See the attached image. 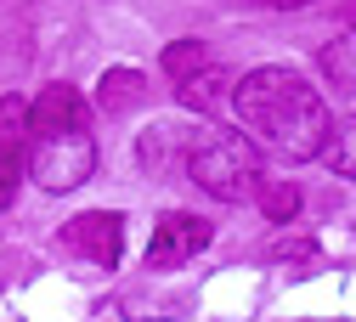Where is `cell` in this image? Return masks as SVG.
Returning <instances> with one entry per match:
<instances>
[{
  "label": "cell",
  "instance_id": "obj_8",
  "mask_svg": "<svg viewBox=\"0 0 356 322\" xmlns=\"http://www.w3.org/2000/svg\"><path fill=\"white\" fill-rule=\"evenodd\" d=\"M181 90H175V97H181V108H198V113H215L220 102H227V90H232V74L220 68V63H204V68H193L187 79H175Z\"/></svg>",
  "mask_w": 356,
  "mask_h": 322
},
{
  "label": "cell",
  "instance_id": "obj_3",
  "mask_svg": "<svg viewBox=\"0 0 356 322\" xmlns=\"http://www.w3.org/2000/svg\"><path fill=\"white\" fill-rule=\"evenodd\" d=\"M23 170L40 181L46 193H74L91 181L97 170V147H91V130H57V136H34V147L23 159Z\"/></svg>",
  "mask_w": 356,
  "mask_h": 322
},
{
  "label": "cell",
  "instance_id": "obj_6",
  "mask_svg": "<svg viewBox=\"0 0 356 322\" xmlns=\"http://www.w3.org/2000/svg\"><path fill=\"white\" fill-rule=\"evenodd\" d=\"M29 136H57V130H91V102L74 85H46L40 97L23 108Z\"/></svg>",
  "mask_w": 356,
  "mask_h": 322
},
{
  "label": "cell",
  "instance_id": "obj_14",
  "mask_svg": "<svg viewBox=\"0 0 356 322\" xmlns=\"http://www.w3.org/2000/svg\"><path fill=\"white\" fill-rule=\"evenodd\" d=\"M323 153L334 159V170H339V175H350V170H356V164H350V130L339 136V147H323Z\"/></svg>",
  "mask_w": 356,
  "mask_h": 322
},
{
  "label": "cell",
  "instance_id": "obj_4",
  "mask_svg": "<svg viewBox=\"0 0 356 322\" xmlns=\"http://www.w3.org/2000/svg\"><path fill=\"white\" fill-rule=\"evenodd\" d=\"M209 249V220L187 215V209H170L153 220V238H147V271H175L187 266L193 255Z\"/></svg>",
  "mask_w": 356,
  "mask_h": 322
},
{
  "label": "cell",
  "instance_id": "obj_7",
  "mask_svg": "<svg viewBox=\"0 0 356 322\" xmlns=\"http://www.w3.org/2000/svg\"><path fill=\"white\" fill-rule=\"evenodd\" d=\"M204 136H209V124H175V119H164V124H147V130H142L136 153H142V164H147L153 175H175Z\"/></svg>",
  "mask_w": 356,
  "mask_h": 322
},
{
  "label": "cell",
  "instance_id": "obj_1",
  "mask_svg": "<svg viewBox=\"0 0 356 322\" xmlns=\"http://www.w3.org/2000/svg\"><path fill=\"white\" fill-rule=\"evenodd\" d=\"M227 102H232V119L249 136V147L272 153L283 164L317 159L334 136V113L323 102V90L294 68H254V74L232 79Z\"/></svg>",
  "mask_w": 356,
  "mask_h": 322
},
{
  "label": "cell",
  "instance_id": "obj_2",
  "mask_svg": "<svg viewBox=\"0 0 356 322\" xmlns=\"http://www.w3.org/2000/svg\"><path fill=\"white\" fill-rule=\"evenodd\" d=\"M181 175L193 181V187H204L209 198H220V204H243V198H254V187H260V153L243 142V136L209 130L204 142L187 153Z\"/></svg>",
  "mask_w": 356,
  "mask_h": 322
},
{
  "label": "cell",
  "instance_id": "obj_13",
  "mask_svg": "<svg viewBox=\"0 0 356 322\" xmlns=\"http://www.w3.org/2000/svg\"><path fill=\"white\" fill-rule=\"evenodd\" d=\"M323 68L339 74V90H350V34H339V45H328V51H323Z\"/></svg>",
  "mask_w": 356,
  "mask_h": 322
},
{
  "label": "cell",
  "instance_id": "obj_11",
  "mask_svg": "<svg viewBox=\"0 0 356 322\" xmlns=\"http://www.w3.org/2000/svg\"><path fill=\"white\" fill-rule=\"evenodd\" d=\"M254 198H260V209H266V215H272L277 226L300 215V193L289 187V181H266V175H260V187H254Z\"/></svg>",
  "mask_w": 356,
  "mask_h": 322
},
{
  "label": "cell",
  "instance_id": "obj_9",
  "mask_svg": "<svg viewBox=\"0 0 356 322\" xmlns=\"http://www.w3.org/2000/svg\"><path fill=\"white\" fill-rule=\"evenodd\" d=\"M142 90H147V79L136 68H108L102 85H97V108L102 113H130V108L142 102Z\"/></svg>",
  "mask_w": 356,
  "mask_h": 322
},
{
  "label": "cell",
  "instance_id": "obj_10",
  "mask_svg": "<svg viewBox=\"0 0 356 322\" xmlns=\"http://www.w3.org/2000/svg\"><path fill=\"white\" fill-rule=\"evenodd\" d=\"M23 159H29V147L17 142V130H12V136H0V209H12V198H17Z\"/></svg>",
  "mask_w": 356,
  "mask_h": 322
},
{
  "label": "cell",
  "instance_id": "obj_12",
  "mask_svg": "<svg viewBox=\"0 0 356 322\" xmlns=\"http://www.w3.org/2000/svg\"><path fill=\"white\" fill-rule=\"evenodd\" d=\"M204 63H209L204 40H175V45H164V74H170V79H187V74L204 68Z\"/></svg>",
  "mask_w": 356,
  "mask_h": 322
},
{
  "label": "cell",
  "instance_id": "obj_15",
  "mask_svg": "<svg viewBox=\"0 0 356 322\" xmlns=\"http://www.w3.org/2000/svg\"><path fill=\"white\" fill-rule=\"evenodd\" d=\"M272 6H305V0H272Z\"/></svg>",
  "mask_w": 356,
  "mask_h": 322
},
{
  "label": "cell",
  "instance_id": "obj_5",
  "mask_svg": "<svg viewBox=\"0 0 356 322\" xmlns=\"http://www.w3.org/2000/svg\"><path fill=\"white\" fill-rule=\"evenodd\" d=\"M63 243H68L74 255H85L91 266L113 271L119 255H124V215H119V209H85V215H74V220L63 226Z\"/></svg>",
  "mask_w": 356,
  "mask_h": 322
}]
</instances>
